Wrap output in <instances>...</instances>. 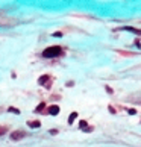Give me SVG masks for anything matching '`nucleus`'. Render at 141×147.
I'll use <instances>...</instances> for the list:
<instances>
[{
    "mask_svg": "<svg viewBox=\"0 0 141 147\" xmlns=\"http://www.w3.org/2000/svg\"><path fill=\"white\" fill-rule=\"evenodd\" d=\"M126 30H129V32H134L135 35H141V30L140 29H135V27H125Z\"/></svg>",
    "mask_w": 141,
    "mask_h": 147,
    "instance_id": "7",
    "label": "nucleus"
},
{
    "mask_svg": "<svg viewBox=\"0 0 141 147\" xmlns=\"http://www.w3.org/2000/svg\"><path fill=\"white\" fill-rule=\"evenodd\" d=\"M77 117V114L76 112H71V114H70V117H68V124H71L73 121H74V118Z\"/></svg>",
    "mask_w": 141,
    "mask_h": 147,
    "instance_id": "8",
    "label": "nucleus"
},
{
    "mask_svg": "<svg viewBox=\"0 0 141 147\" xmlns=\"http://www.w3.org/2000/svg\"><path fill=\"white\" fill-rule=\"evenodd\" d=\"M28 126H29V127H32V129H38V127L41 126V123L37 120V121H29V123H28Z\"/></svg>",
    "mask_w": 141,
    "mask_h": 147,
    "instance_id": "6",
    "label": "nucleus"
},
{
    "mask_svg": "<svg viewBox=\"0 0 141 147\" xmlns=\"http://www.w3.org/2000/svg\"><path fill=\"white\" fill-rule=\"evenodd\" d=\"M49 114H50V115H58V114H59V106L52 105V106L49 108Z\"/></svg>",
    "mask_w": 141,
    "mask_h": 147,
    "instance_id": "3",
    "label": "nucleus"
},
{
    "mask_svg": "<svg viewBox=\"0 0 141 147\" xmlns=\"http://www.w3.org/2000/svg\"><path fill=\"white\" fill-rule=\"evenodd\" d=\"M62 53V49L59 46H53V47H49L42 52V56L44 58H56V56H61Z\"/></svg>",
    "mask_w": 141,
    "mask_h": 147,
    "instance_id": "1",
    "label": "nucleus"
},
{
    "mask_svg": "<svg viewBox=\"0 0 141 147\" xmlns=\"http://www.w3.org/2000/svg\"><path fill=\"white\" fill-rule=\"evenodd\" d=\"M8 111H9V112H14V114H20V111L17 109V108H12V106H11L9 109H8Z\"/></svg>",
    "mask_w": 141,
    "mask_h": 147,
    "instance_id": "10",
    "label": "nucleus"
},
{
    "mask_svg": "<svg viewBox=\"0 0 141 147\" xmlns=\"http://www.w3.org/2000/svg\"><path fill=\"white\" fill-rule=\"evenodd\" d=\"M106 91H108L109 94H112V88H109V86H106Z\"/></svg>",
    "mask_w": 141,
    "mask_h": 147,
    "instance_id": "15",
    "label": "nucleus"
},
{
    "mask_svg": "<svg viewBox=\"0 0 141 147\" xmlns=\"http://www.w3.org/2000/svg\"><path fill=\"white\" fill-rule=\"evenodd\" d=\"M79 127H81L82 131H85V132H90V131H91V127H88V124H86L85 120H82V121L79 123Z\"/></svg>",
    "mask_w": 141,
    "mask_h": 147,
    "instance_id": "4",
    "label": "nucleus"
},
{
    "mask_svg": "<svg viewBox=\"0 0 141 147\" xmlns=\"http://www.w3.org/2000/svg\"><path fill=\"white\" fill-rule=\"evenodd\" d=\"M109 112H111V114H115V109H114V108H111V106H109Z\"/></svg>",
    "mask_w": 141,
    "mask_h": 147,
    "instance_id": "14",
    "label": "nucleus"
},
{
    "mask_svg": "<svg viewBox=\"0 0 141 147\" xmlns=\"http://www.w3.org/2000/svg\"><path fill=\"white\" fill-rule=\"evenodd\" d=\"M127 112H129V114H130V115H135V114H137V111H135L134 108H130V109H127Z\"/></svg>",
    "mask_w": 141,
    "mask_h": 147,
    "instance_id": "11",
    "label": "nucleus"
},
{
    "mask_svg": "<svg viewBox=\"0 0 141 147\" xmlns=\"http://www.w3.org/2000/svg\"><path fill=\"white\" fill-rule=\"evenodd\" d=\"M49 79H50V77H49L47 74H44V76H41L40 79H38V83H40V85H47V80H49Z\"/></svg>",
    "mask_w": 141,
    "mask_h": 147,
    "instance_id": "5",
    "label": "nucleus"
},
{
    "mask_svg": "<svg viewBox=\"0 0 141 147\" xmlns=\"http://www.w3.org/2000/svg\"><path fill=\"white\" fill-rule=\"evenodd\" d=\"M5 132H6V129H5V127H0V135H3Z\"/></svg>",
    "mask_w": 141,
    "mask_h": 147,
    "instance_id": "12",
    "label": "nucleus"
},
{
    "mask_svg": "<svg viewBox=\"0 0 141 147\" xmlns=\"http://www.w3.org/2000/svg\"><path fill=\"white\" fill-rule=\"evenodd\" d=\"M44 106H46V103H40V106L35 108V112H41V111L44 109Z\"/></svg>",
    "mask_w": 141,
    "mask_h": 147,
    "instance_id": "9",
    "label": "nucleus"
},
{
    "mask_svg": "<svg viewBox=\"0 0 141 147\" xmlns=\"http://www.w3.org/2000/svg\"><path fill=\"white\" fill-rule=\"evenodd\" d=\"M26 136V132L24 131H14L12 134H11V140L12 141H20L21 138H24Z\"/></svg>",
    "mask_w": 141,
    "mask_h": 147,
    "instance_id": "2",
    "label": "nucleus"
},
{
    "mask_svg": "<svg viewBox=\"0 0 141 147\" xmlns=\"http://www.w3.org/2000/svg\"><path fill=\"white\" fill-rule=\"evenodd\" d=\"M53 37H62V33H61V32H56V33H53Z\"/></svg>",
    "mask_w": 141,
    "mask_h": 147,
    "instance_id": "13",
    "label": "nucleus"
}]
</instances>
